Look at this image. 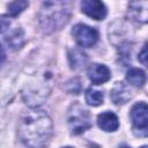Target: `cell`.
I'll list each match as a JSON object with an SVG mask.
<instances>
[{
  "label": "cell",
  "instance_id": "1",
  "mask_svg": "<svg viewBox=\"0 0 148 148\" xmlns=\"http://www.w3.org/2000/svg\"><path fill=\"white\" fill-rule=\"evenodd\" d=\"M53 134V125L50 116L38 109L28 111L20 120L18 135L29 148H43L49 145Z\"/></svg>",
  "mask_w": 148,
  "mask_h": 148
},
{
  "label": "cell",
  "instance_id": "2",
  "mask_svg": "<svg viewBox=\"0 0 148 148\" xmlns=\"http://www.w3.org/2000/svg\"><path fill=\"white\" fill-rule=\"evenodd\" d=\"M71 17V3L66 1H46L39 12V23L44 32L61 29Z\"/></svg>",
  "mask_w": 148,
  "mask_h": 148
},
{
  "label": "cell",
  "instance_id": "3",
  "mask_svg": "<svg viewBox=\"0 0 148 148\" xmlns=\"http://www.w3.org/2000/svg\"><path fill=\"white\" fill-rule=\"evenodd\" d=\"M68 126L73 134H81L91 125L89 112L81 105H72L68 112Z\"/></svg>",
  "mask_w": 148,
  "mask_h": 148
},
{
  "label": "cell",
  "instance_id": "4",
  "mask_svg": "<svg viewBox=\"0 0 148 148\" xmlns=\"http://www.w3.org/2000/svg\"><path fill=\"white\" fill-rule=\"evenodd\" d=\"M72 34L77 45L82 47H90L95 45L98 40V31L95 28H91L83 23L75 24L72 30Z\"/></svg>",
  "mask_w": 148,
  "mask_h": 148
},
{
  "label": "cell",
  "instance_id": "5",
  "mask_svg": "<svg viewBox=\"0 0 148 148\" xmlns=\"http://www.w3.org/2000/svg\"><path fill=\"white\" fill-rule=\"evenodd\" d=\"M131 119L134 130L142 131L143 134H147V125H148V106L145 102H139L133 105L131 110Z\"/></svg>",
  "mask_w": 148,
  "mask_h": 148
},
{
  "label": "cell",
  "instance_id": "6",
  "mask_svg": "<svg viewBox=\"0 0 148 148\" xmlns=\"http://www.w3.org/2000/svg\"><path fill=\"white\" fill-rule=\"evenodd\" d=\"M81 10L89 17L97 21L104 20L108 14L105 5L98 0H83L81 2Z\"/></svg>",
  "mask_w": 148,
  "mask_h": 148
},
{
  "label": "cell",
  "instance_id": "7",
  "mask_svg": "<svg viewBox=\"0 0 148 148\" xmlns=\"http://www.w3.org/2000/svg\"><path fill=\"white\" fill-rule=\"evenodd\" d=\"M111 76L110 69L102 64H92L88 68V77L95 84H102L109 81Z\"/></svg>",
  "mask_w": 148,
  "mask_h": 148
},
{
  "label": "cell",
  "instance_id": "8",
  "mask_svg": "<svg viewBox=\"0 0 148 148\" xmlns=\"http://www.w3.org/2000/svg\"><path fill=\"white\" fill-rule=\"evenodd\" d=\"M97 125L105 132H114L119 127L118 117L110 111H105L97 117Z\"/></svg>",
  "mask_w": 148,
  "mask_h": 148
},
{
  "label": "cell",
  "instance_id": "9",
  "mask_svg": "<svg viewBox=\"0 0 148 148\" xmlns=\"http://www.w3.org/2000/svg\"><path fill=\"white\" fill-rule=\"evenodd\" d=\"M147 1H134L128 5V13L134 20L145 23L147 22Z\"/></svg>",
  "mask_w": 148,
  "mask_h": 148
},
{
  "label": "cell",
  "instance_id": "10",
  "mask_svg": "<svg viewBox=\"0 0 148 148\" xmlns=\"http://www.w3.org/2000/svg\"><path fill=\"white\" fill-rule=\"evenodd\" d=\"M111 98L116 104H124L131 98V91L123 82H118L111 91Z\"/></svg>",
  "mask_w": 148,
  "mask_h": 148
},
{
  "label": "cell",
  "instance_id": "11",
  "mask_svg": "<svg viewBox=\"0 0 148 148\" xmlns=\"http://www.w3.org/2000/svg\"><path fill=\"white\" fill-rule=\"evenodd\" d=\"M68 59H69V64H71L72 68H74V69L84 67V65L87 64V60H88L87 54L79 49L71 50L68 53Z\"/></svg>",
  "mask_w": 148,
  "mask_h": 148
},
{
  "label": "cell",
  "instance_id": "12",
  "mask_svg": "<svg viewBox=\"0 0 148 148\" xmlns=\"http://www.w3.org/2000/svg\"><path fill=\"white\" fill-rule=\"evenodd\" d=\"M127 81L135 87H142L146 83V74L140 68H131L126 75Z\"/></svg>",
  "mask_w": 148,
  "mask_h": 148
},
{
  "label": "cell",
  "instance_id": "13",
  "mask_svg": "<svg viewBox=\"0 0 148 148\" xmlns=\"http://www.w3.org/2000/svg\"><path fill=\"white\" fill-rule=\"evenodd\" d=\"M86 102L91 105V106H97L99 104L103 103V99H104V94L103 91L98 90V89H95L92 87L88 88L86 90Z\"/></svg>",
  "mask_w": 148,
  "mask_h": 148
},
{
  "label": "cell",
  "instance_id": "14",
  "mask_svg": "<svg viewBox=\"0 0 148 148\" xmlns=\"http://www.w3.org/2000/svg\"><path fill=\"white\" fill-rule=\"evenodd\" d=\"M28 5H29L28 1H13L8 5V13L12 16H17L28 7Z\"/></svg>",
  "mask_w": 148,
  "mask_h": 148
},
{
  "label": "cell",
  "instance_id": "15",
  "mask_svg": "<svg viewBox=\"0 0 148 148\" xmlns=\"http://www.w3.org/2000/svg\"><path fill=\"white\" fill-rule=\"evenodd\" d=\"M7 42L8 44L14 47V49H17L22 45V42H23V38H22V35L18 36V30H16L15 32H13L10 36L7 37Z\"/></svg>",
  "mask_w": 148,
  "mask_h": 148
},
{
  "label": "cell",
  "instance_id": "16",
  "mask_svg": "<svg viewBox=\"0 0 148 148\" xmlns=\"http://www.w3.org/2000/svg\"><path fill=\"white\" fill-rule=\"evenodd\" d=\"M10 25V20L7 16H0V34L6 31Z\"/></svg>",
  "mask_w": 148,
  "mask_h": 148
},
{
  "label": "cell",
  "instance_id": "17",
  "mask_svg": "<svg viewBox=\"0 0 148 148\" xmlns=\"http://www.w3.org/2000/svg\"><path fill=\"white\" fill-rule=\"evenodd\" d=\"M139 60L146 66L147 65V45L143 46V49L141 50L140 54H139Z\"/></svg>",
  "mask_w": 148,
  "mask_h": 148
},
{
  "label": "cell",
  "instance_id": "18",
  "mask_svg": "<svg viewBox=\"0 0 148 148\" xmlns=\"http://www.w3.org/2000/svg\"><path fill=\"white\" fill-rule=\"evenodd\" d=\"M6 59V52H5V49L2 47V45L0 44V64Z\"/></svg>",
  "mask_w": 148,
  "mask_h": 148
},
{
  "label": "cell",
  "instance_id": "19",
  "mask_svg": "<svg viewBox=\"0 0 148 148\" xmlns=\"http://www.w3.org/2000/svg\"><path fill=\"white\" fill-rule=\"evenodd\" d=\"M120 148H130V147H127V146H123V147H120Z\"/></svg>",
  "mask_w": 148,
  "mask_h": 148
},
{
  "label": "cell",
  "instance_id": "20",
  "mask_svg": "<svg viewBox=\"0 0 148 148\" xmlns=\"http://www.w3.org/2000/svg\"><path fill=\"white\" fill-rule=\"evenodd\" d=\"M141 148H147V146H142V147H141Z\"/></svg>",
  "mask_w": 148,
  "mask_h": 148
},
{
  "label": "cell",
  "instance_id": "21",
  "mask_svg": "<svg viewBox=\"0 0 148 148\" xmlns=\"http://www.w3.org/2000/svg\"><path fill=\"white\" fill-rule=\"evenodd\" d=\"M64 148H72V147H64Z\"/></svg>",
  "mask_w": 148,
  "mask_h": 148
}]
</instances>
